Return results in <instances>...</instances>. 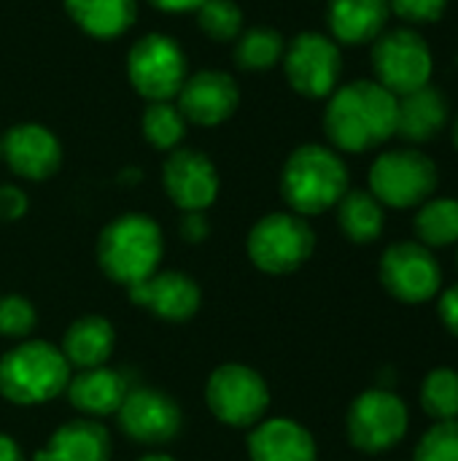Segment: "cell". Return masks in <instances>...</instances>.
<instances>
[{
    "label": "cell",
    "instance_id": "obj_25",
    "mask_svg": "<svg viewBox=\"0 0 458 461\" xmlns=\"http://www.w3.org/2000/svg\"><path fill=\"white\" fill-rule=\"evenodd\" d=\"M337 208V224L351 243L367 246L383 235L386 208L373 197L370 189H348Z\"/></svg>",
    "mask_w": 458,
    "mask_h": 461
},
{
    "label": "cell",
    "instance_id": "obj_18",
    "mask_svg": "<svg viewBox=\"0 0 458 461\" xmlns=\"http://www.w3.org/2000/svg\"><path fill=\"white\" fill-rule=\"evenodd\" d=\"M389 0H327L329 38L343 46L373 43L389 24Z\"/></svg>",
    "mask_w": 458,
    "mask_h": 461
},
{
    "label": "cell",
    "instance_id": "obj_4",
    "mask_svg": "<svg viewBox=\"0 0 458 461\" xmlns=\"http://www.w3.org/2000/svg\"><path fill=\"white\" fill-rule=\"evenodd\" d=\"M70 365L43 340H22L0 359V394L13 405H43L67 389Z\"/></svg>",
    "mask_w": 458,
    "mask_h": 461
},
{
    "label": "cell",
    "instance_id": "obj_32",
    "mask_svg": "<svg viewBox=\"0 0 458 461\" xmlns=\"http://www.w3.org/2000/svg\"><path fill=\"white\" fill-rule=\"evenodd\" d=\"M38 324V313L30 300L22 294H5L0 297V338L24 340Z\"/></svg>",
    "mask_w": 458,
    "mask_h": 461
},
{
    "label": "cell",
    "instance_id": "obj_28",
    "mask_svg": "<svg viewBox=\"0 0 458 461\" xmlns=\"http://www.w3.org/2000/svg\"><path fill=\"white\" fill-rule=\"evenodd\" d=\"M186 127L189 122L184 119L181 108L173 100H154L143 108V119H140L143 138L148 146L159 151L178 149L181 140L186 138Z\"/></svg>",
    "mask_w": 458,
    "mask_h": 461
},
{
    "label": "cell",
    "instance_id": "obj_13",
    "mask_svg": "<svg viewBox=\"0 0 458 461\" xmlns=\"http://www.w3.org/2000/svg\"><path fill=\"white\" fill-rule=\"evenodd\" d=\"M162 184L167 197L181 211H208L219 197V170L197 149H173L162 167Z\"/></svg>",
    "mask_w": 458,
    "mask_h": 461
},
{
    "label": "cell",
    "instance_id": "obj_34",
    "mask_svg": "<svg viewBox=\"0 0 458 461\" xmlns=\"http://www.w3.org/2000/svg\"><path fill=\"white\" fill-rule=\"evenodd\" d=\"M27 194L13 184H0V221H16L27 213Z\"/></svg>",
    "mask_w": 458,
    "mask_h": 461
},
{
    "label": "cell",
    "instance_id": "obj_23",
    "mask_svg": "<svg viewBox=\"0 0 458 461\" xmlns=\"http://www.w3.org/2000/svg\"><path fill=\"white\" fill-rule=\"evenodd\" d=\"M116 346V332L113 324L103 316H81L76 319L65 338H62V357L67 365H76L78 370H92L103 367Z\"/></svg>",
    "mask_w": 458,
    "mask_h": 461
},
{
    "label": "cell",
    "instance_id": "obj_20",
    "mask_svg": "<svg viewBox=\"0 0 458 461\" xmlns=\"http://www.w3.org/2000/svg\"><path fill=\"white\" fill-rule=\"evenodd\" d=\"M65 392H67L70 405L78 413H84L86 419H103L121 408L130 386L121 373L103 365V367L81 370L78 375H73Z\"/></svg>",
    "mask_w": 458,
    "mask_h": 461
},
{
    "label": "cell",
    "instance_id": "obj_2",
    "mask_svg": "<svg viewBox=\"0 0 458 461\" xmlns=\"http://www.w3.org/2000/svg\"><path fill=\"white\" fill-rule=\"evenodd\" d=\"M348 192V167L343 157L321 143L297 146L281 170V194L292 213L319 216L335 208Z\"/></svg>",
    "mask_w": 458,
    "mask_h": 461
},
{
    "label": "cell",
    "instance_id": "obj_17",
    "mask_svg": "<svg viewBox=\"0 0 458 461\" xmlns=\"http://www.w3.org/2000/svg\"><path fill=\"white\" fill-rule=\"evenodd\" d=\"M127 292L135 305L146 308L162 321H186L200 311L202 303L197 281L175 270H157Z\"/></svg>",
    "mask_w": 458,
    "mask_h": 461
},
{
    "label": "cell",
    "instance_id": "obj_40",
    "mask_svg": "<svg viewBox=\"0 0 458 461\" xmlns=\"http://www.w3.org/2000/svg\"><path fill=\"white\" fill-rule=\"evenodd\" d=\"M454 146H456V151H458V116H456V122H454Z\"/></svg>",
    "mask_w": 458,
    "mask_h": 461
},
{
    "label": "cell",
    "instance_id": "obj_21",
    "mask_svg": "<svg viewBox=\"0 0 458 461\" xmlns=\"http://www.w3.org/2000/svg\"><path fill=\"white\" fill-rule=\"evenodd\" d=\"M448 124V100L440 89L421 86L397 97V135L408 143H429Z\"/></svg>",
    "mask_w": 458,
    "mask_h": 461
},
{
    "label": "cell",
    "instance_id": "obj_5",
    "mask_svg": "<svg viewBox=\"0 0 458 461\" xmlns=\"http://www.w3.org/2000/svg\"><path fill=\"white\" fill-rule=\"evenodd\" d=\"M367 181L383 208L405 211L424 205L435 194L440 173L435 159L418 149H389L375 157Z\"/></svg>",
    "mask_w": 458,
    "mask_h": 461
},
{
    "label": "cell",
    "instance_id": "obj_3",
    "mask_svg": "<svg viewBox=\"0 0 458 461\" xmlns=\"http://www.w3.org/2000/svg\"><path fill=\"white\" fill-rule=\"evenodd\" d=\"M162 254L165 235L159 224L143 213H124L113 219L97 238V262L103 273L127 289L154 276Z\"/></svg>",
    "mask_w": 458,
    "mask_h": 461
},
{
    "label": "cell",
    "instance_id": "obj_43",
    "mask_svg": "<svg viewBox=\"0 0 458 461\" xmlns=\"http://www.w3.org/2000/svg\"><path fill=\"white\" fill-rule=\"evenodd\" d=\"M456 259H458V257H456Z\"/></svg>",
    "mask_w": 458,
    "mask_h": 461
},
{
    "label": "cell",
    "instance_id": "obj_22",
    "mask_svg": "<svg viewBox=\"0 0 458 461\" xmlns=\"http://www.w3.org/2000/svg\"><path fill=\"white\" fill-rule=\"evenodd\" d=\"M35 461H111V438L103 424L78 419L62 424Z\"/></svg>",
    "mask_w": 458,
    "mask_h": 461
},
{
    "label": "cell",
    "instance_id": "obj_14",
    "mask_svg": "<svg viewBox=\"0 0 458 461\" xmlns=\"http://www.w3.org/2000/svg\"><path fill=\"white\" fill-rule=\"evenodd\" d=\"M116 416L121 432L140 446H165L181 429V408L157 389H130Z\"/></svg>",
    "mask_w": 458,
    "mask_h": 461
},
{
    "label": "cell",
    "instance_id": "obj_8",
    "mask_svg": "<svg viewBox=\"0 0 458 461\" xmlns=\"http://www.w3.org/2000/svg\"><path fill=\"white\" fill-rule=\"evenodd\" d=\"M186 76L189 65L184 46L165 32H148L127 51V78L146 103L173 100Z\"/></svg>",
    "mask_w": 458,
    "mask_h": 461
},
{
    "label": "cell",
    "instance_id": "obj_15",
    "mask_svg": "<svg viewBox=\"0 0 458 461\" xmlns=\"http://www.w3.org/2000/svg\"><path fill=\"white\" fill-rule=\"evenodd\" d=\"M178 97V108L189 124L197 127H219L224 124L240 105L238 81L227 70H197L186 76Z\"/></svg>",
    "mask_w": 458,
    "mask_h": 461
},
{
    "label": "cell",
    "instance_id": "obj_16",
    "mask_svg": "<svg viewBox=\"0 0 458 461\" xmlns=\"http://www.w3.org/2000/svg\"><path fill=\"white\" fill-rule=\"evenodd\" d=\"M3 159L19 178L46 181L62 165V146L49 127L19 122L3 135Z\"/></svg>",
    "mask_w": 458,
    "mask_h": 461
},
{
    "label": "cell",
    "instance_id": "obj_42",
    "mask_svg": "<svg viewBox=\"0 0 458 461\" xmlns=\"http://www.w3.org/2000/svg\"><path fill=\"white\" fill-rule=\"evenodd\" d=\"M456 62H458V54H456Z\"/></svg>",
    "mask_w": 458,
    "mask_h": 461
},
{
    "label": "cell",
    "instance_id": "obj_11",
    "mask_svg": "<svg viewBox=\"0 0 458 461\" xmlns=\"http://www.w3.org/2000/svg\"><path fill=\"white\" fill-rule=\"evenodd\" d=\"M410 413L408 405L389 389L362 392L346 416L348 440L364 454H386L408 435Z\"/></svg>",
    "mask_w": 458,
    "mask_h": 461
},
{
    "label": "cell",
    "instance_id": "obj_12",
    "mask_svg": "<svg viewBox=\"0 0 458 461\" xmlns=\"http://www.w3.org/2000/svg\"><path fill=\"white\" fill-rule=\"evenodd\" d=\"M381 284L383 289L408 305L427 303L443 289V270L432 249L418 240L391 243L381 257Z\"/></svg>",
    "mask_w": 458,
    "mask_h": 461
},
{
    "label": "cell",
    "instance_id": "obj_39",
    "mask_svg": "<svg viewBox=\"0 0 458 461\" xmlns=\"http://www.w3.org/2000/svg\"><path fill=\"white\" fill-rule=\"evenodd\" d=\"M140 461H175L173 456H167V454H148V456H143Z\"/></svg>",
    "mask_w": 458,
    "mask_h": 461
},
{
    "label": "cell",
    "instance_id": "obj_9",
    "mask_svg": "<svg viewBox=\"0 0 458 461\" xmlns=\"http://www.w3.org/2000/svg\"><path fill=\"white\" fill-rule=\"evenodd\" d=\"M205 402L211 413L227 427H256L270 408V389L254 367L229 362L211 373Z\"/></svg>",
    "mask_w": 458,
    "mask_h": 461
},
{
    "label": "cell",
    "instance_id": "obj_29",
    "mask_svg": "<svg viewBox=\"0 0 458 461\" xmlns=\"http://www.w3.org/2000/svg\"><path fill=\"white\" fill-rule=\"evenodd\" d=\"M421 408L435 421H458V370L435 367L424 378Z\"/></svg>",
    "mask_w": 458,
    "mask_h": 461
},
{
    "label": "cell",
    "instance_id": "obj_30",
    "mask_svg": "<svg viewBox=\"0 0 458 461\" xmlns=\"http://www.w3.org/2000/svg\"><path fill=\"white\" fill-rule=\"evenodd\" d=\"M194 14L200 30L216 43H232L243 32V8L235 0H205Z\"/></svg>",
    "mask_w": 458,
    "mask_h": 461
},
{
    "label": "cell",
    "instance_id": "obj_31",
    "mask_svg": "<svg viewBox=\"0 0 458 461\" xmlns=\"http://www.w3.org/2000/svg\"><path fill=\"white\" fill-rule=\"evenodd\" d=\"M413 461H458V421H435L418 440Z\"/></svg>",
    "mask_w": 458,
    "mask_h": 461
},
{
    "label": "cell",
    "instance_id": "obj_37",
    "mask_svg": "<svg viewBox=\"0 0 458 461\" xmlns=\"http://www.w3.org/2000/svg\"><path fill=\"white\" fill-rule=\"evenodd\" d=\"M148 3L167 14H186V11H197L205 0H148Z\"/></svg>",
    "mask_w": 458,
    "mask_h": 461
},
{
    "label": "cell",
    "instance_id": "obj_36",
    "mask_svg": "<svg viewBox=\"0 0 458 461\" xmlns=\"http://www.w3.org/2000/svg\"><path fill=\"white\" fill-rule=\"evenodd\" d=\"M437 316L443 321V327L456 335L458 338V284H454L451 289H445L440 294V303H437Z\"/></svg>",
    "mask_w": 458,
    "mask_h": 461
},
{
    "label": "cell",
    "instance_id": "obj_35",
    "mask_svg": "<svg viewBox=\"0 0 458 461\" xmlns=\"http://www.w3.org/2000/svg\"><path fill=\"white\" fill-rule=\"evenodd\" d=\"M181 238L192 246L202 243L211 235V221L205 216V211H184L181 216V227H178Z\"/></svg>",
    "mask_w": 458,
    "mask_h": 461
},
{
    "label": "cell",
    "instance_id": "obj_10",
    "mask_svg": "<svg viewBox=\"0 0 458 461\" xmlns=\"http://www.w3.org/2000/svg\"><path fill=\"white\" fill-rule=\"evenodd\" d=\"M281 65L289 86L308 100L329 97L343 76L340 46L329 35L316 30L300 32L292 41H286Z\"/></svg>",
    "mask_w": 458,
    "mask_h": 461
},
{
    "label": "cell",
    "instance_id": "obj_24",
    "mask_svg": "<svg viewBox=\"0 0 458 461\" xmlns=\"http://www.w3.org/2000/svg\"><path fill=\"white\" fill-rule=\"evenodd\" d=\"M65 11L89 38L113 41L132 27L138 0H65Z\"/></svg>",
    "mask_w": 458,
    "mask_h": 461
},
{
    "label": "cell",
    "instance_id": "obj_27",
    "mask_svg": "<svg viewBox=\"0 0 458 461\" xmlns=\"http://www.w3.org/2000/svg\"><path fill=\"white\" fill-rule=\"evenodd\" d=\"M413 230L421 246L445 249L458 243V200L454 197H429L418 205Z\"/></svg>",
    "mask_w": 458,
    "mask_h": 461
},
{
    "label": "cell",
    "instance_id": "obj_1",
    "mask_svg": "<svg viewBox=\"0 0 458 461\" xmlns=\"http://www.w3.org/2000/svg\"><path fill=\"white\" fill-rule=\"evenodd\" d=\"M324 132L332 149L367 154L397 135V97L370 78L343 84L324 108Z\"/></svg>",
    "mask_w": 458,
    "mask_h": 461
},
{
    "label": "cell",
    "instance_id": "obj_19",
    "mask_svg": "<svg viewBox=\"0 0 458 461\" xmlns=\"http://www.w3.org/2000/svg\"><path fill=\"white\" fill-rule=\"evenodd\" d=\"M251 461H316L313 435L292 419L259 421L248 438Z\"/></svg>",
    "mask_w": 458,
    "mask_h": 461
},
{
    "label": "cell",
    "instance_id": "obj_38",
    "mask_svg": "<svg viewBox=\"0 0 458 461\" xmlns=\"http://www.w3.org/2000/svg\"><path fill=\"white\" fill-rule=\"evenodd\" d=\"M0 461H24V454L16 446V440L3 432H0Z\"/></svg>",
    "mask_w": 458,
    "mask_h": 461
},
{
    "label": "cell",
    "instance_id": "obj_6",
    "mask_svg": "<svg viewBox=\"0 0 458 461\" xmlns=\"http://www.w3.org/2000/svg\"><path fill=\"white\" fill-rule=\"evenodd\" d=\"M373 73L383 89L394 97H405L421 86H429L435 73V54L424 35L413 27H397L381 32L370 51Z\"/></svg>",
    "mask_w": 458,
    "mask_h": 461
},
{
    "label": "cell",
    "instance_id": "obj_33",
    "mask_svg": "<svg viewBox=\"0 0 458 461\" xmlns=\"http://www.w3.org/2000/svg\"><path fill=\"white\" fill-rule=\"evenodd\" d=\"M389 11L408 27L435 24L448 11V0H389Z\"/></svg>",
    "mask_w": 458,
    "mask_h": 461
},
{
    "label": "cell",
    "instance_id": "obj_41",
    "mask_svg": "<svg viewBox=\"0 0 458 461\" xmlns=\"http://www.w3.org/2000/svg\"><path fill=\"white\" fill-rule=\"evenodd\" d=\"M0 159H3V135H0Z\"/></svg>",
    "mask_w": 458,
    "mask_h": 461
},
{
    "label": "cell",
    "instance_id": "obj_26",
    "mask_svg": "<svg viewBox=\"0 0 458 461\" xmlns=\"http://www.w3.org/2000/svg\"><path fill=\"white\" fill-rule=\"evenodd\" d=\"M232 59L240 70H251V73H262V70H273L275 65H281L283 51H286V38L267 24H256L243 30L235 41H232Z\"/></svg>",
    "mask_w": 458,
    "mask_h": 461
},
{
    "label": "cell",
    "instance_id": "obj_7",
    "mask_svg": "<svg viewBox=\"0 0 458 461\" xmlns=\"http://www.w3.org/2000/svg\"><path fill=\"white\" fill-rule=\"evenodd\" d=\"M316 251V232L297 213H267L248 232V259L267 276H289L300 270Z\"/></svg>",
    "mask_w": 458,
    "mask_h": 461
}]
</instances>
